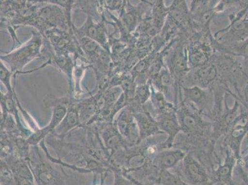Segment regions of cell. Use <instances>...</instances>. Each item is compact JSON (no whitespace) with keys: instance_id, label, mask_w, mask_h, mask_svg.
<instances>
[{"instance_id":"1","label":"cell","mask_w":248,"mask_h":185,"mask_svg":"<svg viewBox=\"0 0 248 185\" xmlns=\"http://www.w3.org/2000/svg\"><path fill=\"white\" fill-rule=\"evenodd\" d=\"M183 101L197 109L200 113L212 112L216 107L215 96L211 88L181 87Z\"/></svg>"},{"instance_id":"2","label":"cell","mask_w":248,"mask_h":185,"mask_svg":"<svg viewBox=\"0 0 248 185\" xmlns=\"http://www.w3.org/2000/svg\"><path fill=\"white\" fill-rule=\"evenodd\" d=\"M189 67L190 69L198 68L210 62L212 50L209 44L200 40L187 46Z\"/></svg>"},{"instance_id":"3","label":"cell","mask_w":248,"mask_h":185,"mask_svg":"<svg viewBox=\"0 0 248 185\" xmlns=\"http://www.w3.org/2000/svg\"><path fill=\"white\" fill-rule=\"evenodd\" d=\"M168 18L179 29L186 31L193 26L190 11L186 1H175L169 7Z\"/></svg>"},{"instance_id":"4","label":"cell","mask_w":248,"mask_h":185,"mask_svg":"<svg viewBox=\"0 0 248 185\" xmlns=\"http://www.w3.org/2000/svg\"><path fill=\"white\" fill-rule=\"evenodd\" d=\"M157 124L160 128L168 133L170 139H173L181 130L177 116V109L159 113Z\"/></svg>"},{"instance_id":"5","label":"cell","mask_w":248,"mask_h":185,"mask_svg":"<svg viewBox=\"0 0 248 185\" xmlns=\"http://www.w3.org/2000/svg\"><path fill=\"white\" fill-rule=\"evenodd\" d=\"M66 112V108L61 105L57 106L54 109L53 118H52L50 124L48 127L44 128L42 130L38 131L37 134L33 135V137L31 139L30 141L31 143H37L42 138L45 136V134H48L49 132L55 128L64 118Z\"/></svg>"},{"instance_id":"6","label":"cell","mask_w":248,"mask_h":185,"mask_svg":"<svg viewBox=\"0 0 248 185\" xmlns=\"http://www.w3.org/2000/svg\"><path fill=\"white\" fill-rule=\"evenodd\" d=\"M134 121V117L129 112H123L118 122L119 129L122 134L128 137L136 135L137 127Z\"/></svg>"},{"instance_id":"7","label":"cell","mask_w":248,"mask_h":185,"mask_svg":"<svg viewBox=\"0 0 248 185\" xmlns=\"http://www.w3.org/2000/svg\"><path fill=\"white\" fill-rule=\"evenodd\" d=\"M137 123L142 134L148 135L157 132L158 130V124L150 114L148 113H139L135 115Z\"/></svg>"},{"instance_id":"8","label":"cell","mask_w":248,"mask_h":185,"mask_svg":"<svg viewBox=\"0 0 248 185\" xmlns=\"http://www.w3.org/2000/svg\"><path fill=\"white\" fill-rule=\"evenodd\" d=\"M135 98L137 103L144 107L152 96V86L150 83H141L135 89Z\"/></svg>"},{"instance_id":"9","label":"cell","mask_w":248,"mask_h":185,"mask_svg":"<svg viewBox=\"0 0 248 185\" xmlns=\"http://www.w3.org/2000/svg\"><path fill=\"white\" fill-rule=\"evenodd\" d=\"M78 123V116L76 110H69L65 120L62 122V125L58 128V131L61 133L67 132L71 128L75 127Z\"/></svg>"},{"instance_id":"10","label":"cell","mask_w":248,"mask_h":185,"mask_svg":"<svg viewBox=\"0 0 248 185\" xmlns=\"http://www.w3.org/2000/svg\"><path fill=\"white\" fill-rule=\"evenodd\" d=\"M182 154L179 152L169 153L161 158V164L164 168H170L181 159Z\"/></svg>"},{"instance_id":"11","label":"cell","mask_w":248,"mask_h":185,"mask_svg":"<svg viewBox=\"0 0 248 185\" xmlns=\"http://www.w3.org/2000/svg\"><path fill=\"white\" fill-rule=\"evenodd\" d=\"M137 19H138V17H137V13H128L124 15V23L125 24V26L128 29V30H134L137 23Z\"/></svg>"},{"instance_id":"12","label":"cell","mask_w":248,"mask_h":185,"mask_svg":"<svg viewBox=\"0 0 248 185\" xmlns=\"http://www.w3.org/2000/svg\"><path fill=\"white\" fill-rule=\"evenodd\" d=\"M87 34L90 38H93L94 40H100V42L103 40V32L101 29L97 28L93 24H92L87 29Z\"/></svg>"}]
</instances>
